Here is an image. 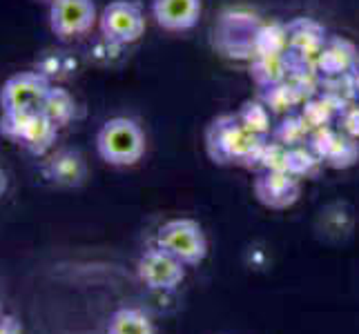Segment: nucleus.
Returning a JSON list of instances; mask_svg holds the SVG:
<instances>
[{"mask_svg": "<svg viewBox=\"0 0 359 334\" xmlns=\"http://www.w3.org/2000/svg\"><path fill=\"white\" fill-rule=\"evenodd\" d=\"M107 334H156L154 321L136 307H121L107 323Z\"/></svg>", "mask_w": 359, "mask_h": 334, "instance_id": "nucleus-15", "label": "nucleus"}, {"mask_svg": "<svg viewBox=\"0 0 359 334\" xmlns=\"http://www.w3.org/2000/svg\"><path fill=\"white\" fill-rule=\"evenodd\" d=\"M357 65V49L344 39H328L319 54L317 71L326 76H344Z\"/></svg>", "mask_w": 359, "mask_h": 334, "instance_id": "nucleus-13", "label": "nucleus"}, {"mask_svg": "<svg viewBox=\"0 0 359 334\" xmlns=\"http://www.w3.org/2000/svg\"><path fill=\"white\" fill-rule=\"evenodd\" d=\"M326 165L335 167V169H344V167H351L359 160V143L353 136H341L335 134L332 141L328 145V150L321 156Z\"/></svg>", "mask_w": 359, "mask_h": 334, "instance_id": "nucleus-17", "label": "nucleus"}, {"mask_svg": "<svg viewBox=\"0 0 359 334\" xmlns=\"http://www.w3.org/2000/svg\"><path fill=\"white\" fill-rule=\"evenodd\" d=\"M185 263H181L177 256L165 252L163 247H150L145 250L136 265V274L145 288L154 292H172L177 290L185 279Z\"/></svg>", "mask_w": 359, "mask_h": 334, "instance_id": "nucleus-7", "label": "nucleus"}, {"mask_svg": "<svg viewBox=\"0 0 359 334\" xmlns=\"http://www.w3.org/2000/svg\"><path fill=\"white\" fill-rule=\"evenodd\" d=\"M49 90H52V85L39 71L14 74L0 90L3 114H36V111H43V103Z\"/></svg>", "mask_w": 359, "mask_h": 334, "instance_id": "nucleus-5", "label": "nucleus"}, {"mask_svg": "<svg viewBox=\"0 0 359 334\" xmlns=\"http://www.w3.org/2000/svg\"><path fill=\"white\" fill-rule=\"evenodd\" d=\"M43 176L58 188H81L88 179V163L79 150H56L41 165Z\"/></svg>", "mask_w": 359, "mask_h": 334, "instance_id": "nucleus-11", "label": "nucleus"}, {"mask_svg": "<svg viewBox=\"0 0 359 334\" xmlns=\"http://www.w3.org/2000/svg\"><path fill=\"white\" fill-rule=\"evenodd\" d=\"M288 27V58L294 71H315L326 45V29L311 18L292 20Z\"/></svg>", "mask_w": 359, "mask_h": 334, "instance_id": "nucleus-8", "label": "nucleus"}, {"mask_svg": "<svg viewBox=\"0 0 359 334\" xmlns=\"http://www.w3.org/2000/svg\"><path fill=\"white\" fill-rule=\"evenodd\" d=\"M3 316H5V312H3V305H0V321H3Z\"/></svg>", "mask_w": 359, "mask_h": 334, "instance_id": "nucleus-29", "label": "nucleus"}, {"mask_svg": "<svg viewBox=\"0 0 359 334\" xmlns=\"http://www.w3.org/2000/svg\"><path fill=\"white\" fill-rule=\"evenodd\" d=\"M341 125H344L346 134L353 136V139H359V107H351V109L344 111Z\"/></svg>", "mask_w": 359, "mask_h": 334, "instance_id": "nucleus-25", "label": "nucleus"}, {"mask_svg": "<svg viewBox=\"0 0 359 334\" xmlns=\"http://www.w3.org/2000/svg\"><path fill=\"white\" fill-rule=\"evenodd\" d=\"M0 134L16 141L34 156H45L58 139V125L49 120L43 111L36 114H3Z\"/></svg>", "mask_w": 359, "mask_h": 334, "instance_id": "nucleus-4", "label": "nucleus"}, {"mask_svg": "<svg viewBox=\"0 0 359 334\" xmlns=\"http://www.w3.org/2000/svg\"><path fill=\"white\" fill-rule=\"evenodd\" d=\"M5 190H7V176H5V172L0 169V196L5 194Z\"/></svg>", "mask_w": 359, "mask_h": 334, "instance_id": "nucleus-27", "label": "nucleus"}, {"mask_svg": "<svg viewBox=\"0 0 359 334\" xmlns=\"http://www.w3.org/2000/svg\"><path fill=\"white\" fill-rule=\"evenodd\" d=\"M43 114L49 120H54L58 127H65L76 116V101L67 90L52 88L43 103Z\"/></svg>", "mask_w": 359, "mask_h": 334, "instance_id": "nucleus-16", "label": "nucleus"}, {"mask_svg": "<svg viewBox=\"0 0 359 334\" xmlns=\"http://www.w3.org/2000/svg\"><path fill=\"white\" fill-rule=\"evenodd\" d=\"M101 22V34L105 41L114 45H130L136 43L145 32V16L139 3L134 0H114L109 3L103 14L98 16Z\"/></svg>", "mask_w": 359, "mask_h": 334, "instance_id": "nucleus-6", "label": "nucleus"}, {"mask_svg": "<svg viewBox=\"0 0 359 334\" xmlns=\"http://www.w3.org/2000/svg\"><path fill=\"white\" fill-rule=\"evenodd\" d=\"M98 14L94 0H52L49 3V27L60 39L92 32Z\"/></svg>", "mask_w": 359, "mask_h": 334, "instance_id": "nucleus-9", "label": "nucleus"}, {"mask_svg": "<svg viewBox=\"0 0 359 334\" xmlns=\"http://www.w3.org/2000/svg\"><path fill=\"white\" fill-rule=\"evenodd\" d=\"M156 245L177 256L185 265H199L208 256V237L199 221L172 218L158 228Z\"/></svg>", "mask_w": 359, "mask_h": 334, "instance_id": "nucleus-3", "label": "nucleus"}, {"mask_svg": "<svg viewBox=\"0 0 359 334\" xmlns=\"http://www.w3.org/2000/svg\"><path fill=\"white\" fill-rule=\"evenodd\" d=\"M353 83H355V92L359 94V69L355 71V76H353Z\"/></svg>", "mask_w": 359, "mask_h": 334, "instance_id": "nucleus-28", "label": "nucleus"}, {"mask_svg": "<svg viewBox=\"0 0 359 334\" xmlns=\"http://www.w3.org/2000/svg\"><path fill=\"white\" fill-rule=\"evenodd\" d=\"M252 192L257 201L270 209H288L299 201L302 183L290 172H266L252 183Z\"/></svg>", "mask_w": 359, "mask_h": 334, "instance_id": "nucleus-10", "label": "nucleus"}, {"mask_svg": "<svg viewBox=\"0 0 359 334\" xmlns=\"http://www.w3.org/2000/svg\"><path fill=\"white\" fill-rule=\"evenodd\" d=\"M275 136H277V141L281 145H286L292 150V147H302V145L308 143V139H311V130H308V125L304 123L302 116H288L277 127Z\"/></svg>", "mask_w": 359, "mask_h": 334, "instance_id": "nucleus-21", "label": "nucleus"}, {"mask_svg": "<svg viewBox=\"0 0 359 334\" xmlns=\"http://www.w3.org/2000/svg\"><path fill=\"white\" fill-rule=\"evenodd\" d=\"M43 3H52V0H43Z\"/></svg>", "mask_w": 359, "mask_h": 334, "instance_id": "nucleus-30", "label": "nucleus"}, {"mask_svg": "<svg viewBox=\"0 0 359 334\" xmlns=\"http://www.w3.org/2000/svg\"><path fill=\"white\" fill-rule=\"evenodd\" d=\"M292 69L288 54H266L255 56L252 63V78L262 88H272L288 78V71Z\"/></svg>", "mask_w": 359, "mask_h": 334, "instance_id": "nucleus-14", "label": "nucleus"}, {"mask_svg": "<svg viewBox=\"0 0 359 334\" xmlns=\"http://www.w3.org/2000/svg\"><path fill=\"white\" fill-rule=\"evenodd\" d=\"M266 54H288V27L286 25H266L259 29L255 39V54L252 56H266Z\"/></svg>", "mask_w": 359, "mask_h": 334, "instance_id": "nucleus-18", "label": "nucleus"}, {"mask_svg": "<svg viewBox=\"0 0 359 334\" xmlns=\"http://www.w3.org/2000/svg\"><path fill=\"white\" fill-rule=\"evenodd\" d=\"M270 114L272 111L262 103V101H248L243 103V107L237 111V118L241 120V125L248 127L250 132L266 136L270 134Z\"/></svg>", "mask_w": 359, "mask_h": 334, "instance_id": "nucleus-19", "label": "nucleus"}, {"mask_svg": "<svg viewBox=\"0 0 359 334\" xmlns=\"http://www.w3.org/2000/svg\"><path fill=\"white\" fill-rule=\"evenodd\" d=\"M332 114H335V109H332L330 103L321 96V98H317V101H306L299 116L304 118L308 130L315 132L319 127H328V123L332 120Z\"/></svg>", "mask_w": 359, "mask_h": 334, "instance_id": "nucleus-23", "label": "nucleus"}, {"mask_svg": "<svg viewBox=\"0 0 359 334\" xmlns=\"http://www.w3.org/2000/svg\"><path fill=\"white\" fill-rule=\"evenodd\" d=\"M324 163L311 147H292L290 150V156H288V172L294 176H313L315 172L319 169V165Z\"/></svg>", "mask_w": 359, "mask_h": 334, "instance_id": "nucleus-22", "label": "nucleus"}, {"mask_svg": "<svg viewBox=\"0 0 359 334\" xmlns=\"http://www.w3.org/2000/svg\"><path fill=\"white\" fill-rule=\"evenodd\" d=\"M96 152L107 165H136L145 154V134L139 123L132 118H109L96 134Z\"/></svg>", "mask_w": 359, "mask_h": 334, "instance_id": "nucleus-2", "label": "nucleus"}, {"mask_svg": "<svg viewBox=\"0 0 359 334\" xmlns=\"http://www.w3.org/2000/svg\"><path fill=\"white\" fill-rule=\"evenodd\" d=\"M0 334H22V328L14 316L5 314L3 321H0Z\"/></svg>", "mask_w": 359, "mask_h": 334, "instance_id": "nucleus-26", "label": "nucleus"}, {"mask_svg": "<svg viewBox=\"0 0 359 334\" xmlns=\"http://www.w3.org/2000/svg\"><path fill=\"white\" fill-rule=\"evenodd\" d=\"M266 145L264 136L241 125L237 114H224L215 118L205 130L208 156L219 165H252Z\"/></svg>", "mask_w": 359, "mask_h": 334, "instance_id": "nucleus-1", "label": "nucleus"}, {"mask_svg": "<svg viewBox=\"0 0 359 334\" xmlns=\"http://www.w3.org/2000/svg\"><path fill=\"white\" fill-rule=\"evenodd\" d=\"M288 156H290V147L281 145L279 141L264 145L262 156H259V165L266 172H288Z\"/></svg>", "mask_w": 359, "mask_h": 334, "instance_id": "nucleus-24", "label": "nucleus"}, {"mask_svg": "<svg viewBox=\"0 0 359 334\" xmlns=\"http://www.w3.org/2000/svg\"><path fill=\"white\" fill-rule=\"evenodd\" d=\"M152 14L161 29L185 32L201 18V0H154Z\"/></svg>", "mask_w": 359, "mask_h": 334, "instance_id": "nucleus-12", "label": "nucleus"}, {"mask_svg": "<svg viewBox=\"0 0 359 334\" xmlns=\"http://www.w3.org/2000/svg\"><path fill=\"white\" fill-rule=\"evenodd\" d=\"M262 103L270 109V111H290V107H294L299 103V96L292 90V85L288 83V78L279 83V85H272V88H266Z\"/></svg>", "mask_w": 359, "mask_h": 334, "instance_id": "nucleus-20", "label": "nucleus"}]
</instances>
